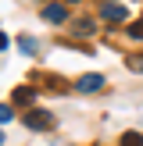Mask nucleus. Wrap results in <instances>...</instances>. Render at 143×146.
<instances>
[{
  "label": "nucleus",
  "instance_id": "6e6552de",
  "mask_svg": "<svg viewBox=\"0 0 143 146\" xmlns=\"http://www.w3.org/2000/svg\"><path fill=\"white\" fill-rule=\"evenodd\" d=\"M18 46H21V54H36V39H32V36H21Z\"/></svg>",
  "mask_w": 143,
  "mask_h": 146
},
{
  "label": "nucleus",
  "instance_id": "f257e3e1",
  "mask_svg": "<svg viewBox=\"0 0 143 146\" xmlns=\"http://www.w3.org/2000/svg\"><path fill=\"white\" fill-rule=\"evenodd\" d=\"M100 18H107V21H125L129 11L122 4H114V0H100Z\"/></svg>",
  "mask_w": 143,
  "mask_h": 146
},
{
  "label": "nucleus",
  "instance_id": "39448f33",
  "mask_svg": "<svg viewBox=\"0 0 143 146\" xmlns=\"http://www.w3.org/2000/svg\"><path fill=\"white\" fill-rule=\"evenodd\" d=\"M72 32H75V36H82V39H86V36H93V32H97V25H93L90 18H79V21H72Z\"/></svg>",
  "mask_w": 143,
  "mask_h": 146
},
{
  "label": "nucleus",
  "instance_id": "f8f14e48",
  "mask_svg": "<svg viewBox=\"0 0 143 146\" xmlns=\"http://www.w3.org/2000/svg\"><path fill=\"white\" fill-rule=\"evenodd\" d=\"M4 46H7V36H4V32H0V50H4Z\"/></svg>",
  "mask_w": 143,
  "mask_h": 146
},
{
  "label": "nucleus",
  "instance_id": "9d476101",
  "mask_svg": "<svg viewBox=\"0 0 143 146\" xmlns=\"http://www.w3.org/2000/svg\"><path fill=\"white\" fill-rule=\"evenodd\" d=\"M14 118V111H11V107H4V104H0V125H4V121H11Z\"/></svg>",
  "mask_w": 143,
  "mask_h": 146
},
{
  "label": "nucleus",
  "instance_id": "423d86ee",
  "mask_svg": "<svg viewBox=\"0 0 143 146\" xmlns=\"http://www.w3.org/2000/svg\"><path fill=\"white\" fill-rule=\"evenodd\" d=\"M32 100H36V89H29V86L14 89V104H32Z\"/></svg>",
  "mask_w": 143,
  "mask_h": 146
},
{
  "label": "nucleus",
  "instance_id": "7ed1b4c3",
  "mask_svg": "<svg viewBox=\"0 0 143 146\" xmlns=\"http://www.w3.org/2000/svg\"><path fill=\"white\" fill-rule=\"evenodd\" d=\"M54 125V118H50L47 111H29L25 114V128H36V132H39V128H50Z\"/></svg>",
  "mask_w": 143,
  "mask_h": 146
},
{
  "label": "nucleus",
  "instance_id": "1a4fd4ad",
  "mask_svg": "<svg viewBox=\"0 0 143 146\" xmlns=\"http://www.w3.org/2000/svg\"><path fill=\"white\" fill-rule=\"evenodd\" d=\"M129 36H132V39H143V21H136V25H129Z\"/></svg>",
  "mask_w": 143,
  "mask_h": 146
},
{
  "label": "nucleus",
  "instance_id": "9b49d317",
  "mask_svg": "<svg viewBox=\"0 0 143 146\" xmlns=\"http://www.w3.org/2000/svg\"><path fill=\"white\" fill-rule=\"evenodd\" d=\"M129 68H136V71H143V57H129Z\"/></svg>",
  "mask_w": 143,
  "mask_h": 146
},
{
  "label": "nucleus",
  "instance_id": "f03ea898",
  "mask_svg": "<svg viewBox=\"0 0 143 146\" xmlns=\"http://www.w3.org/2000/svg\"><path fill=\"white\" fill-rule=\"evenodd\" d=\"M75 89H79V93H97V89H104V75H97V71H90V75L75 78Z\"/></svg>",
  "mask_w": 143,
  "mask_h": 146
},
{
  "label": "nucleus",
  "instance_id": "ddd939ff",
  "mask_svg": "<svg viewBox=\"0 0 143 146\" xmlns=\"http://www.w3.org/2000/svg\"><path fill=\"white\" fill-rule=\"evenodd\" d=\"M0 146H4V132H0Z\"/></svg>",
  "mask_w": 143,
  "mask_h": 146
},
{
  "label": "nucleus",
  "instance_id": "0eeeda50",
  "mask_svg": "<svg viewBox=\"0 0 143 146\" xmlns=\"http://www.w3.org/2000/svg\"><path fill=\"white\" fill-rule=\"evenodd\" d=\"M122 146H143V135L140 132H125L122 135Z\"/></svg>",
  "mask_w": 143,
  "mask_h": 146
},
{
  "label": "nucleus",
  "instance_id": "20e7f679",
  "mask_svg": "<svg viewBox=\"0 0 143 146\" xmlns=\"http://www.w3.org/2000/svg\"><path fill=\"white\" fill-rule=\"evenodd\" d=\"M43 18L54 21V25H61V21L68 18V11H64V4H47V7H43Z\"/></svg>",
  "mask_w": 143,
  "mask_h": 146
}]
</instances>
